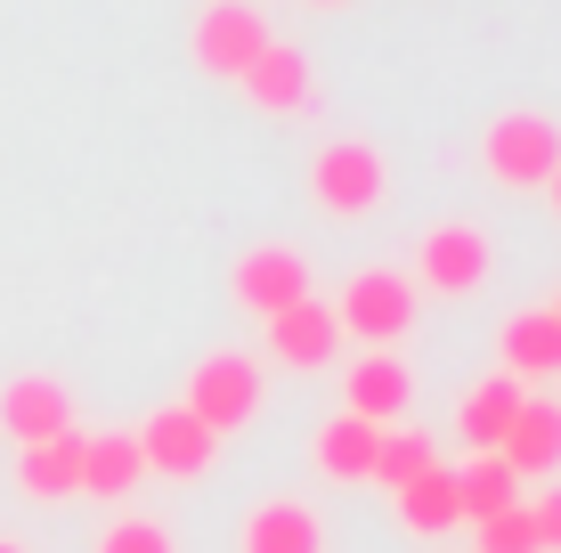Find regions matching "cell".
Instances as JSON below:
<instances>
[{"label": "cell", "mask_w": 561, "mask_h": 553, "mask_svg": "<svg viewBox=\"0 0 561 553\" xmlns=\"http://www.w3.org/2000/svg\"><path fill=\"white\" fill-rule=\"evenodd\" d=\"M382 196H391V163H382V147L325 139L318 155H309V204H318L325 220H366Z\"/></svg>", "instance_id": "obj_1"}, {"label": "cell", "mask_w": 561, "mask_h": 553, "mask_svg": "<svg viewBox=\"0 0 561 553\" xmlns=\"http://www.w3.org/2000/svg\"><path fill=\"white\" fill-rule=\"evenodd\" d=\"M561 163V130L546 123V114L513 106L489 123V139H480V171H489L496 187H546Z\"/></svg>", "instance_id": "obj_2"}, {"label": "cell", "mask_w": 561, "mask_h": 553, "mask_svg": "<svg viewBox=\"0 0 561 553\" xmlns=\"http://www.w3.org/2000/svg\"><path fill=\"white\" fill-rule=\"evenodd\" d=\"M187 415L211 431V440H228L237 424H253V407H261V358H244V350H211L196 375H187V399H180Z\"/></svg>", "instance_id": "obj_3"}, {"label": "cell", "mask_w": 561, "mask_h": 553, "mask_svg": "<svg viewBox=\"0 0 561 553\" xmlns=\"http://www.w3.org/2000/svg\"><path fill=\"white\" fill-rule=\"evenodd\" d=\"M334 318H342V334L366 342V350H391V342H408V326H415V277H399V269H358L351 285H342Z\"/></svg>", "instance_id": "obj_4"}, {"label": "cell", "mask_w": 561, "mask_h": 553, "mask_svg": "<svg viewBox=\"0 0 561 553\" xmlns=\"http://www.w3.org/2000/svg\"><path fill=\"white\" fill-rule=\"evenodd\" d=\"M496 269V244H489V228L480 220H439V228H423V253H415V277L432 285V293H480Z\"/></svg>", "instance_id": "obj_5"}, {"label": "cell", "mask_w": 561, "mask_h": 553, "mask_svg": "<svg viewBox=\"0 0 561 553\" xmlns=\"http://www.w3.org/2000/svg\"><path fill=\"white\" fill-rule=\"evenodd\" d=\"M228 293H237V310L253 318V326H268L277 310L309 301V261L294 244H253V253L237 261V277H228Z\"/></svg>", "instance_id": "obj_6"}, {"label": "cell", "mask_w": 561, "mask_h": 553, "mask_svg": "<svg viewBox=\"0 0 561 553\" xmlns=\"http://www.w3.org/2000/svg\"><path fill=\"white\" fill-rule=\"evenodd\" d=\"M187 49H196V66H204V73L237 82V73L268 49V16H261V9H244V0H211V9L196 16V33H187Z\"/></svg>", "instance_id": "obj_7"}, {"label": "cell", "mask_w": 561, "mask_h": 553, "mask_svg": "<svg viewBox=\"0 0 561 553\" xmlns=\"http://www.w3.org/2000/svg\"><path fill=\"white\" fill-rule=\"evenodd\" d=\"M268 358L277 367H294V375H325L342 358V318H334V301H294V310H277L268 318Z\"/></svg>", "instance_id": "obj_8"}, {"label": "cell", "mask_w": 561, "mask_h": 553, "mask_svg": "<svg viewBox=\"0 0 561 553\" xmlns=\"http://www.w3.org/2000/svg\"><path fill=\"white\" fill-rule=\"evenodd\" d=\"M139 456L147 472H171V481H196V472H211V456H220V440L196 424L187 407H154L139 424Z\"/></svg>", "instance_id": "obj_9"}, {"label": "cell", "mask_w": 561, "mask_h": 553, "mask_svg": "<svg viewBox=\"0 0 561 553\" xmlns=\"http://www.w3.org/2000/svg\"><path fill=\"white\" fill-rule=\"evenodd\" d=\"M0 431H9L16 448L73 431V399H66V383H57V375H16V383H0Z\"/></svg>", "instance_id": "obj_10"}, {"label": "cell", "mask_w": 561, "mask_h": 553, "mask_svg": "<svg viewBox=\"0 0 561 553\" xmlns=\"http://www.w3.org/2000/svg\"><path fill=\"white\" fill-rule=\"evenodd\" d=\"M237 90H244L261 114H309V90H318V73H309V57H301L294 42H277V33H268V49L237 73Z\"/></svg>", "instance_id": "obj_11"}, {"label": "cell", "mask_w": 561, "mask_h": 553, "mask_svg": "<svg viewBox=\"0 0 561 553\" xmlns=\"http://www.w3.org/2000/svg\"><path fill=\"white\" fill-rule=\"evenodd\" d=\"M496 367H505V383H546V375H561V326L553 310H513L505 334H496Z\"/></svg>", "instance_id": "obj_12"}, {"label": "cell", "mask_w": 561, "mask_h": 553, "mask_svg": "<svg viewBox=\"0 0 561 553\" xmlns=\"http://www.w3.org/2000/svg\"><path fill=\"white\" fill-rule=\"evenodd\" d=\"M147 456H139V431H82V497L90 505H123L139 488Z\"/></svg>", "instance_id": "obj_13"}, {"label": "cell", "mask_w": 561, "mask_h": 553, "mask_svg": "<svg viewBox=\"0 0 561 553\" xmlns=\"http://www.w3.org/2000/svg\"><path fill=\"white\" fill-rule=\"evenodd\" d=\"M16 488H25L33 505H66V497H82V431H57V440L16 448Z\"/></svg>", "instance_id": "obj_14"}, {"label": "cell", "mask_w": 561, "mask_h": 553, "mask_svg": "<svg viewBox=\"0 0 561 553\" xmlns=\"http://www.w3.org/2000/svg\"><path fill=\"white\" fill-rule=\"evenodd\" d=\"M342 383H351V415H366V424H399L408 415V399H415V375L399 367L391 350H366L342 367Z\"/></svg>", "instance_id": "obj_15"}, {"label": "cell", "mask_w": 561, "mask_h": 553, "mask_svg": "<svg viewBox=\"0 0 561 553\" xmlns=\"http://www.w3.org/2000/svg\"><path fill=\"white\" fill-rule=\"evenodd\" d=\"M520 383H505V375H489V383H472L456 399V440L472 448V456H496L505 448V431H513V415H520Z\"/></svg>", "instance_id": "obj_16"}, {"label": "cell", "mask_w": 561, "mask_h": 553, "mask_svg": "<svg viewBox=\"0 0 561 553\" xmlns=\"http://www.w3.org/2000/svg\"><path fill=\"white\" fill-rule=\"evenodd\" d=\"M496 456L513 464V481H546L561 464V407L553 399H520V415H513V431H505Z\"/></svg>", "instance_id": "obj_17"}, {"label": "cell", "mask_w": 561, "mask_h": 553, "mask_svg": "<svg viewBox=\"0 0 561 553\" xmlns=\"http://www.w3.org/2000/svg\"><path fill=\"white\" fill-rule=\"evenodd\" d=\"M375 448H382V424H366V415H351V407L325 415L318 440H309L325 481H366V472H375Z\"/></svg>", "instance_id": "obj_18"}, {"label": "cell", "mask_w": 561, "mask_h": 553, "mask_svg": "<svg viewBox=\"0 0 561 553\" xmlns=\"http://www.w3.org/2000/svg\"><path fill=\"white\" fill-rule=\"evenodd\" d=\"M520 505V481H513V464L505 456H463L456 464V512L463 521H496V512H513Z\"/></svg>", "instance_id": "obj_19"}, {"label": "cell", "mask_w": 561, "mask_h": 553, "mask_svg": "<svg viewBox=\"0 0 561 553\" xmlns=\"http://www.w3.org/2000/svg\"><path fill=\"white\" fill-rule=\"evenodd\" d=\"M244 553H318V512L268 497L244 512Z\"/></svg>", "instance_id": "obj_20"}, {"label": "cell", "mask_w": 561, "mask_h": 553, "mask_svg": "<svg viewBox=\"0 0 561 553\" xmlns=\"http://www.w3.org/2000/svg\"><path fill=\"white\" fill-rule=\"evenodd\" d=\"M399 529H415V538H439V529H456L463 512H456V464H432L415 488H399Z\"/></svg>", "instance_id": "obj_21"}, {"label": "cell", "mask_w": 561, "mask_h": 553, "mask_svg": "<svg viewBox=\"0 0 561 553\" xmlns=\"http://www.w3.org/2000/svg\"><path fill=\"white\" fill-rule=\"evenodd\" d=\"M432 464H439L432 431H408V424H399V431H382V448H375V472H366V481H375V488H391V497H399V488H415Z\"/></svg>", "instance_id": "obj_22"}, {"label": "cell", "mask_w": 561, "mask_h": 553, "mask_svg": "<svg viewBox=\"0 0 561 553\" xmlns=\"http://www.w3.org/2000/svg\"><path fill=\"white\" fill-rule=\"evenodd\" d=\"M99 553H171V529L147 521V512H123V521L99 538Z\"/></svg>", "instance_id": "obj_23"}, {"label": "cell", "mask_w": 561, "mask_h": 553, "mask_svg": "<svg viewBox=\"0 0 561 553\" xmlns=\"http://www.w3.org/2000/svg\"><path fill=\"white\" fill-rule=\"evenodd\" d=\"M480 553H546V545H537V529H529V505L480 521Z\"/></svg>", "instance_id": "obj_24"}, {"label": "cell", "mask_w": 561, "mask_h": 553, "mask_svg": "<svg viewBox=\"0 0 561 553\" xmlns=\"http://www.w3.org/2000/svg\"><path fill=\"white\" fill-rule=\"evenodd\" d=\"M529 505V529H537V545L561 553V488H546V497H520Z\"/></svg>", "instance_id": "obj_25"}, {"label": "cell", "mask_w": 561, "mask_h": 553, "mask_svg": "<svg viewBox=\"0 0 561 553\" xmlns=\"http://www.w3.org/2000/svg\"><path fill=\"white\" fill-rule=\"evenodd\" d=\"M546 196H553V212H561V163H553V180H546Z\"/></svg>", "instance_id": "obj_26"}, {"label": "cell", "mask_w": 561, "mask_h": 553, "mask_svg": "<svg viewBox=\"0 0 561 553\" xmlns=\"http://www.w3.org/2000/svg\"><path fill=\"white\" fill-rule=\"evenodd\" d=\"M546 310H553V326H561V285H553V301H546Z\"/></svg>", "instance_id": "obj_27"}, {"label": "cell", "mask_w": 561, "mask_h": 553, "mask_svg": "<svg viewBox=\"0 0 561 553\" xmlns=\"http://www.w3.org/2000/svg\"><path fill=\"white\" fill-rule=\"evenodd\" d=\"M0 553H25V545H16V538H0Z\"/></svg>", "instance_id": "obj_28"}, {"label": "cell", "mask_w": 561, "mask_h": 553, "mask_svg": "<svg viewBox=\"0 0 561 553\" xmlns=\"http://www.w3.org/2000/svg\"><path fill=\"white\" fill-rule=\"evenodd\" d=\"M309 9H342V0H309Z\"/></svg>", "instance_id": "obj_29"}]
</instances>
